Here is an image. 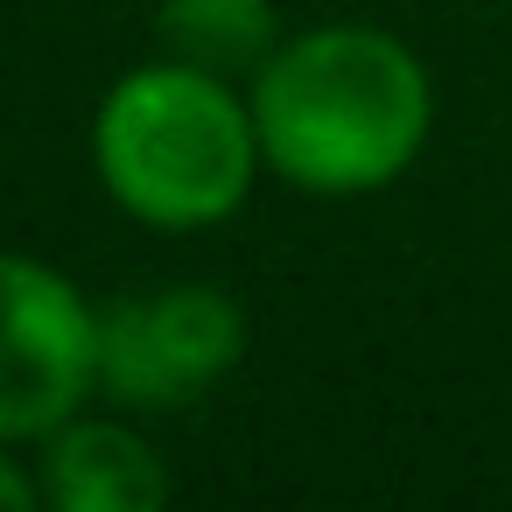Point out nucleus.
I'll list each match as a JSON object with an SVG mask.
<instances>
[{"mask_svg":"<svg viewBox=\"0 0 512 512\" xmlns=\"http://www.w3.org/2000/svg\"><path fill=\"white\" fill-rule=\"evenodd\" d=\"M246 99L267 176L302 197H379L421 162L435 134L428 64L372 22L281 36Z\"/></svg>","mask_w":512,"mask_h":512,"instance_id":"1","label":"nucleus"},{"mask_svg":"<svg viewBox=\"0 0 512 512\" xmlns=\"http://www.w3.org/2000/svg\"><path fill=\"white\" fill-rule=\"evenodd\" d=\"M92 176L148 232H211L267 176L253 99L183 57L134 64L92 113Z\"/></svg>","mask_w":512,"mask_h":512,"instance_id":"2","label":"nucleus"},{"mask_svg":"<svg viewBox=\"0 0 512 512\" xmlns=\"http://www.w3.org/2000/svg\"><path fill=\"white\" fill-rule=\"evenodd\" d=\"M246 358V309L211 281H162L99 302V393L120 414H183Z\"/></svg>","mask_w":512,"mask_h":512,"instance_id":"3","label":"nucleus"},{"mask_svg":"<svg viewBox=\"0 0 512 512\" xmlns=\"http://www.w3.org/2000/svg\"><path fill=\"white\" fill-rule=\"evenodd\" d=\"M99 393V302L36 253H0V442H43Z\"/></svg>","mask_w":512,"mask_h":512,"instance_id":"4","label":"nucleus"},{"mask_svg":"<svg viewBox=\"0 0 512 512\" xmlns=\"http://www.w3.org/2000/svg\"><path fill=\"white\" fill-rule=\"evenodd\" d=\"M36 449H43L36 477H43V498L57 512H162L176 491L162 449L120 414L78 407Z\"/></svg>","mask_w":512,"mask_h":512,"instance_id":"5","label":"nucleus"},{"mask_svg":"<svg viewBox=\"0 0 512 512\" xmlns=\"http://www.w3.org/2000/svg\"><path fill=\"white\" fill-rule=\"evenodd\" d=\"M155 36L197 71L253 78L281 43V8L274 0H155Z\"/></svg>","mask_w":512,"mask_h":512,"instance_id":"6","label":"nucleus"},{"mask_svg":"<svg viewBox=\"0 0 512 512\" xmlns=\"http://www.w3.org/2000/svg\"><path fill=\"white\" fill-rule=\"evenodd\" d=\"M36 505H50L43 477L15 456V442H0V512H36Z\"/></svg>","mask_w":512,"mask_h":512,"instance_id":"7","label":"nucleus"}]
</instances>
